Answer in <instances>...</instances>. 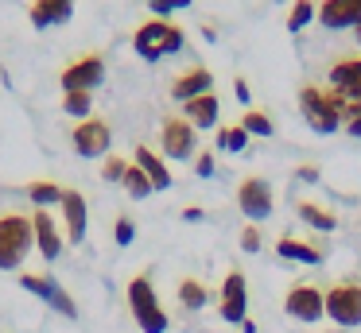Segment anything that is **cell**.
Returning <instances> with one entry per match:
<instances>
[{"mask_svg": "<svg viewBox=\"0 0 361 333\" xmlns=\"http://www.w3.org/2000/svg\"><path fill=\"white\" fill-rule=\"evenodd\" d=\"M183 43H187V35H183L179 23H171V31H167V43H164V54H179Z\"/></svg>", "mask_w": 361, "mask_h": 333, "instance_id": "e575fe53", "label": "cell"}, {"mask_svg": "<svg viewBox=\"0 0 361 333\" xmlns=\"http://www.w3.org/2000/svg\"><path fill=\"white\" fill-rule=\"evenodd\" d=\"M314 15H319L314 0H295V4H291V12H288V31H303Z\"/></svg>", "mask_w": 361, "mask_h": 333, "instance_id": "f1b7e54d", "label": "cell"}, {"mask_svg": "<svg viewBox=\"0 0 361 333\" xmlns=\"http://www.w3.org/2000/svg\"><path fill=\"white\" fill-rule=\"evenodd\" d=\"M314 20L326 31H345L361 23V0H322Z\"/></svg>", "mask_w": 361, "mask_h": 333, "instance_id": "4fadbf2b", "label": "cell"}, {"mask_svg": "<svg viewBox=\"0 0 361 333\" xmlns=\"http://www.w3.org/2000/svg\"><path fill=\"white\" fill-rule=\"evenodd\" d=\"M32 229H35V248H39L43 260H59V256H63V232H59L55 217H51L47 209H35Z\"/></svg>", "mask_w": 361, "mask_h": 333, "instance_id": "9a60e30c", "label": "cell"}, {"mask_svg": "<svg viewBox=\"0 0 361 333\" xmlns=\"http://www.w3.org/2000/svg\"><path fill=\"white\" fill-rule=\"evenodd\" d=\"M283 314L295 318V322H322L326 318V291H319L314 283H299L288 291V299H283Z\"/></svg>", "mask_w": 361, "mask_h": 333, "instance_id": "52a82bcc", "label": "cell"}, {"mask_svg": "<svg viewBox=\"0 0 361 333\" xmlns=\"http://www.w3.org/2000/svg\"><path fill=\"white\" fill-rule=\"evenodd\" d=\"M148 8H152L156 20H164V15H171L175 8H190V0H148Z\"/></svg>", "mask_w": 361, "mask_h": 333, "instance_id": "836d02e7", "label": "cell"}, {"mask_svg": "<svg viewBox=\"0 0 361 333\" xmlns=\"http://www.w3.org/2000/svg\"><path fill=\"white\" fill-rule=\"evenodd\" d=\"M167 31H171V20H148V23H140V27H136V35H133L136 54H140L144 62H159V58H167V54H164Z\"/></svg>", "mask_w": 361, "mask_h": 333, "instance_id": "7c38bea8", "label": "cell"}, {"mask_svg": "<svg viewBox=\"0 0 361 333\" xmlns=\"http://www.w3.org/2000/svg\"><path fill=\"white\" fill-rule=\"evenodd\" d=\"M63 221H66V240H71V244H82V240H86V225H90V206L78 190L63 194Z\"/></svg>", "mask_w": 361, "mask_h": 333, "instance_id": "e0dca14e", "label": "cell"}, {"mask_svg": "<svg viewBox=\"0 0 361 333\" xmlns=\"http://www.w3.org/2000/svg\"><path fill=\"white\" fill-rule=\"evenodd\" d=\"M326 318L342 329L350 325H361V283L345 279V283H334L326 291Z\"/></svg>", "mask_w": 361, "mask_h": 333, "instance_id": "277c9868", "label": "cell"}, {"mask_svg": "<svg viewBox=\"0 0 361 333\" xmlns=\"http://www.w3.org/2000/svg\"><path fill=\"white\" fill-rule=\"evenodd\" d=\"M63 113L78 116V120H90V113H94V93H63Z\"/></svg>", "mask_w": 361, "mask_h": 333, "instance_id": "484cf974", "label": "cell"}, {"mask_svg": "<svg viewBox=\"0 0 361 333\" xmlns=\"http://www.w3.org/2000/svg\"><path fill=\"white\" fill-rule=\"evenodd\" d=\"M299 108H303V120L311 132L319 136H330V132L342 128V113H338V101L330 89H319V85H303L299 89Z\"/></svg>", "mask_w": 361, "mask_h": 333, "instance_id": "3957f363", "label": "cell"}, {"mask_svg": "<svg viewBox=\"0 0 361 333\" xmlns=\"http://www.w3.org/2000/svg\"><path fill=\"white\" fill-rule=\"evenodd\" d=\"M121 186H125V190L133 194V198H148V194H152V182H148V175H144V170L136 167V163L128 167V175H125V182H121Z\"/></svg>", "mask_w": 361, "mask_h": 333, "instance_id": "f546056e", "label": "cell"}, {"mask_svg": "<svg viewBox=\"0 0 361 333\" xmlns=\"http://www.w3.org/2000/svg\"><path fill=\"white\" fill-rule=\"evenodd\" d=\"M202 93H214V74L206 66H190V70H183V74L171 82V97L179 101V105L202 97Z\"/></svg>", "mask_w": 361, "mask_h": 333, "instance_id": "5bb4252c", "label": "cell"}, {"mask_svg": "<svg viewBox=\"0 0 361 333\" xmlns=\"http://www.w3.org/2000/svg\"><path fill=\"white\" fill-rule=\"evenodd\" d=\"M179 302H183V310H202L206 302H210V291H206L198 279H183L179 283Z\"/></svg>", "mask_w": 361, "mask_h": 333, "instance_id": "d4e9b609", "label": "cell"}, {"mask_svg": "<svg viewBox=\"0 0 361 333\" xmlns=\"http://www.w3.org/2000/svg\"><path fill=\"white\" fill-rule=\"evenodd\" d=\"M74 151L82 155V159H102V155H109V144H113V128L102 120V116H90V120H82L78 128H74Z\"/></svg>", "mask_w": 361, "mask_h": 333, "instance_id": "30bf717a", "label": "cell"}, {"mask_svg": "<svg viewBox=\"0 0 361 333\" xmlns=\"http://www.w3.org/2000/svg\"><path fill=\"white\" fill-rule=\"evenodd\" d=\"M195 170H198V178H214V155L210 151L195 155Z\"/></svg>", "mask_w": 361, "mask_h": 333, "instance_id": "d590c367", "label": "cell"}, {"mask_svg": "<svg viewBox=\"0 0 361 333\" xmlns=\"http://www.w3.org/2000/svg\"><path fill=\"white\" fill-rule=\"evenodd\" d=\"M326 89H361V58H338L326 74Z\"/></svg>", "mask_w": 361, "mask_h": 333, "instance_id": "ffe728a7", "label": "cell"}, {"mask_svg": "<svg viewBox=\"0 0 361 333\" xmlns=\"http://www.w3.org/2000/svg\"><path fill=\"white\" fill-rule=\"evenodd\" d=\"M113 240H117L121 248H128V244L136 240V221H133L128 213H121L117 221H113Z\"/></svg>", "mask_w": 361, "mask_h": 333, "instance_id": "1f68e13d", "label": "cell"}, {"mask_svg": "<svg viewBox=\"0 0 361 333\" xmlns=\"http://www.w3.org/2000/svg\"><path fill=\"white\" fill-rule=\"evenodd\" d=\"M249 132L241 128V124H221L218 128V151H233V155H241L245 147H249Z\"/></svg>", "mask_w": 361, "mask_h": 333, "instance_id": "603a6c76", "label": "cell"}, {"mask_svg": "<svg viewBox=\"0 0 361 333\" xmlns=\"http://www.w3.org/2000/svg\"><path fill=\"white\" fill-rule=\"evenodd\" d=\"M136 167L148 175V182H152V190H171V170H167V163H164V155H156L152 147H136Z\"/></svg>", "mask_w": 361, "mask_h": 333, "instance_id": "d6986e66", "label": "cell"}, {"mask_svg": "<svg viewBox=\"0 0 361 333\" xmlns=\"http://www.w3.org/2000/svg\"><path fill=\"white\" fill-rule=\"evenodd\" d=\"M241 128L249 132V136H260V139H268L276 132V124H272V116H264L260 108H245V120H241Z\"/></svg>", "mask_w": 361, "mask_h": 333, "instance_id": "4316f807", "label": "cell"}, {"mask_svg": "<svg viewBox=\"0 0 361 333\" xmlns=\"http://www.w3.org/2000/svg\"><path fill=\"white\" fill-rule=\"evenodd\" d=\"M20 287L32 291L35 299H43L51 310H59L63 318H71V322L78 318V302L71 299V291H66L55 275H32V271H24V275H20Z\"/></svg>", "mask_w": 361, "mask_h": 333, "instance_id": "8992f818", "label": "cell"}, {"mask_svg": "<svg viewBox=\"0 0 361 333\" xmlns=\"http://www.w3.org/2000/svg\"><path fill=\"white\" fill-rule=\"evenodd\" d=\"M338 101V113H342V124L353 120V116H361V89H330Z\"/></svg>", "mask_w": 361, "mask_h": 333, "instance_id": "83f0119b", "label": "cell"}, {"mask_svg": "<svg viewBox=\"0 0 361 333\" xmlns=\"http://www.w3.org/2000/svg\"><path fill=\"white\" fill-rule=\"evenodd\" d=\"M295 175H299V182H319V167H311V163H307V167H299Z\"/></svg>", "mask_w": 361, "mask_h": 333, "instance_id": "74e56055", "label": "cell"}, {"mask_svg": "<svg viewBox=\"0 0 361 333\" xmlns=\"http://www.w3.org/2000/svg\"><path fill=\"white\" fill-rule=\"evenodd\" d=\"M71 15H74V0H32V8H27V20H32L35 31L63 27Z\"/></svg>", "mask_w": 361, "mask_h": 333, "instance_id": "2e32d148", "label": "cell"}, {"mask_svg": "<svg viewBox=\"0 0 361 333\" xmlns=\"http://www.w3.org/2000/svg\"><path fill=\"white\" fill-rule=\"evenodd\" d=\"M233 93H237V101H241V105H249V101H252L249 82H245V77H233Z\"/></svg>", "mask_w": 361, "mask_h": 333, "instance_id": "8d00e7d4", "label": "cell"}, {"mask_svg": "<svg viewBox=\"0 0 361 333\" xmlns=\"http://www.w3.org/2000/svg\"><path fill=\"white\" fill-rule=\"evenodd\" d=\"M218 113H221V101L214 97V93H202V97H195V101L183 105V120H190V128H195V132L218 128Z\"/></svg>", "mask_w": 361, "mask_h": 333, "instance_id": "ac0fdd59", "label": "cell"}, {"mask_svg": "<svg viewBox=\"0 0 361 333\" xmlns=\"http://www.w3.org/2000/svg\"><path fill=\"white\" fill-rule=\"evenodd\" d=\"M241 333H257V322H249V318H245V322H241Z\"/></svg>", "mask_w": 361, "mask_h": 333, "instance_id": "60d3db41", "label": "cell"}, {"mask_svg": "<svg viewBox=\"0 0 361 333\" xmlns=\"http://www.w3.org/2000/svg\"><path fill=\"white\" fill-rule=\"evenodd\" d=\"M260 244H264V237H260V225H245L241 229V252H260Z\"/></svg>", "mask_w": 361, "mask_h": 333, "instance_id": "d6a6232c", "label": "cell"}, {"mask_svg": "<svg viewBox=\"0 0 361 333\" xmlns=\"http://www.w3.org/2000/svg\"><path fill=\"white\" fill-rule=\"evenodd\" d=\"M342 128H345V136H350V139H361V116H353V120H345Z\"/></svg>", "mask_w": 361, "mask_h": 333, "instance_id": "f35d334b", "label": "cell"}, {"mask_svg": "<svg viewBox=\"0 0 361 333\" xmlns=\"http://www.w3.org/2000/svg\"><path fill=\"white\" fill-rule=\"evenodd\" d=\"M159 147H164L167 159H195L198 151V132L190 128V120H183V116H167L164 128H159Z\"/></svg>", "mask_w": 361, "mask_h": 333, "instance_id": "ba28073f", "label": "cell"}, {"mask_svg": "<svg viewBox=\"0 0 361 333\" xmlns=\"http://www.w3.org/2000/svg\"><path fill=\"white\" fill-rule=\"evenodd\" d=\"M276 256H280V260H295V263H319V260H322L319 248H314V244H303V240H295V237H280Z\"/></svg>", "mask_w": 361, "mask_h": 333, "instance_id": "7402d4cb", "label": "cell"}, {"mask_svg": "<svg viewBox=\"0 0 361 333\" xmlns=\"http://www.w3.org/2000/svg\"><path fill=\"white\" fill-rule=\"evenodd\" d=\"M299 217H303L307 225H311V229H319V232H334V213H330V209H322V206H314V201H299Z\"/></svg>", "mask_w": 361, "mask_h": 333, "instance_id": "cb8c5ba5", "label": "cell"}, {"mask_svg": "<svg viewBox=\"0 0 361 333\" xmlns=\"http://www.w3.org/2000/svg\"><path fill=\"white\" fill-rule=\"evenodd\" d=\"M102 77H105V58L90 51L82 58H74L71 66H63L59 85H63V93H94L102 85Z\"/></svg>", "mask_w": 361, "mask_h": 333, "instance_id": "5b68a950", "label": "cell"}, {"mask_svg": "<svg viewBox=\"0 0 361 333\" xmlns=\"http://www.w3.org/2000/svg\"><path fill=\"white\" fill-rule=\"evenodd\" d=\"M128 167H133V163H128L125 155H105V167H102V178H105V182H125Z\"/></svg>", "mask_w": 361, "mask_h": 333, "instance_id": "4dcf8cb0", "label": "cell"}, {"mask_svg": "<svg viewBox=\"0 0 361 333\" xmlns=\"http://www.w3.org/2000/svg\"><path fill=\"white\" fill-rule=\"evenodd\" d=\"M353 31H357V46H361V23H357V27H353Z\"/></svg>", "mask_w": 361, "mask_h": 333, "instance_id": "b9f144b4", "label": "cell"}, {"mask_svg": "<svg viewBox=\"0 0 361 333\" xmlns=\"http://www.w3.org/2000/svg\"><path fill=\"white\" fill-rule=\"evenodd\" d=\"M218 314L226 318L229 325H241L249 318V283H245L241 271H229L221 279V302H218Z\"/></svg>", "mask_w": 361, "mask_h": 333, "instance_id": "8fae6325", "label": "cell"}, {"mask_svg": "<svg viewBox=\"0 0 361 333\" xmlns=\"http://www.w3.org/2000/svg\"><path fill=\"white\" fill-rule=\"evenodd\" d=\"M125 294H128V310H133L136 325H140L144 333H167L171 318L159 306V294H156V287H152L148 275H133L125 287Z\"/></svg>", "mask_w": 361, "mask_h": 333, "instance_id": "6da1fadb", "label": "cell"}, {"mask_svg": "<svg viewBox=\"0 0 361 333\" xmlns=\"http://www.w3.org/2000/svg\"><path fill=\"white\" fill-rule=\"evenodd\" d=\"M237 209L249 217V225L268 221V217H272V186H268L260 175L245 178V182L237 186Z\"/></svg>", "mask_w": 361, "mask_h": 333, "instance_id": "9c48e42d", "label": "cell"}, {"mask_svg": "<svg viewBox=\"0 0 361 333\" xmlns=\"http://www.w3.org/2000/svg\"><path fill=\"white\" fill-rule=\"evenodd\" d=\"M24 194L35 201V209H47V206H63V186L59 182H51V178H35V182H27L24 186Z\"/></svg>", "mask_w": 361, "mask_h": 333, "instance_id": "44dd1931", "label": "cell"}, {"mask_svg": "<svg viewBox=\"0 0 361 333\" xmlns=\"http://www.w3.org/2000/svg\"><path fill=\"white\" fill-rule=\"evenodd\" d=\"M35 244L32 217L24 213H4L0 217V271H16L24 263V256Z\"/></svg>", "mask_w": 361, "mask_h": 333, "instance_id": "7a4b0ae2", "label": "cell"}, {"mask_svg": "<svg viewBox=\"0 0 361 333\" xmlns=\"http://www.w3.org/2000/svg\"><path fill=\"white\" fill-rule=\"evenodd\" d=\"M202 209H198V206H190V209H183V221H202Z\"/></svg>", "mask_w": 361, "mask_h": 333, "instance_id": "ab89813d", "label": "cell"}]
</instances>
